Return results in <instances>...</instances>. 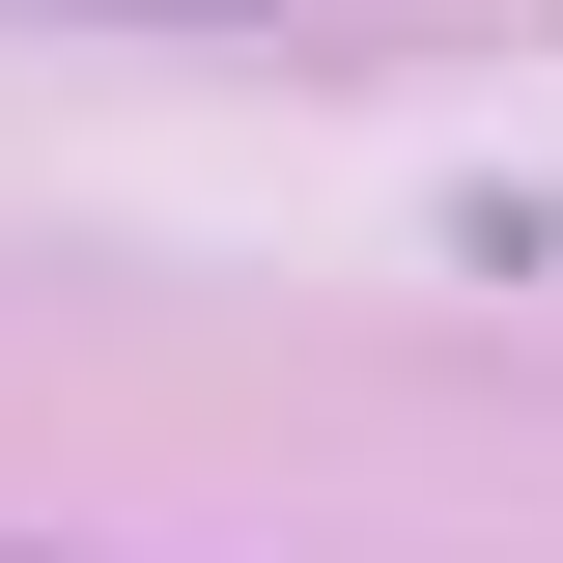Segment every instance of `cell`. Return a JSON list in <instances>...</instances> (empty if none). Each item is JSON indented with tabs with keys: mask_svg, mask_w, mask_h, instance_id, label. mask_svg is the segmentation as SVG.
<instances>
[{
	"mask_svg": "<svg viewBox=\"0 0 563 563\" xmlns=\"http://www.w3.org/2000/svg\"><path fill=\"white\" fill-rule=\"evenodd\" d=\"M29 29H395V0H29Z\"/></svg>",
	"mask_w": 563,
	"mask_h": 563,
	"instance_id": "cell-1",
	"label": "cell"
}]
</instances>
